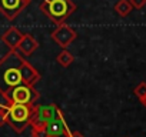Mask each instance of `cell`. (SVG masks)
<instances>
[{
  "label": "cell",
  "mask_w": 146,
  "mask_h": 137,
  "mask_svg": "<svg viewBox=\"0 0 146 137\" xmlns=\"http://www.w3.org/2000/svg\"><path fill=\"white\" fill-rule=\"evenodd\" d=\"M39 9L50 22L59 26L76 12V5L72 0H43Z\"/></svg>",
  "instance_id": "cell-2"
},
{
  "label": "cell",
  "mask_w": 146,
  "mask_h": 137,
  "mask_svg": "<svg viewBox=\"0 0 146 137\" xmlns=\"http://www.w3.org/2000/svg\"><path fill=\"white\" fill-rule=\"evenodd\" d=\"M32 0H0V13L7 20H15L30 5Z\"/></svg>",
  "instance_id": "cell-7"
},
{
  "label": "cell",
  "mask_w": 146,
  "mask_h": 137,
  "mask_svg": "<svg viewBox=\"0 0 146 137\" xmlns=\"http://www.w3.org/2000/svg\"><path fill=\"white\" fill-rule=\"evenodd\" d=\"M2 41L9 47V50H17V46L20 43V40L23 39V33L16 27V26H10L3 34H2Z\"/></svg>",
  "instance_id": "cell-8"
},
{
  "label": "cell",
  "mask_w": 146,
  "mask_h": 137,
  "mask_svg": "<svg viewBox=\"0 0 146 137\" xmlns=\"http://www.w3.org/2000/svg\"><path fill=\"white\" fill-rule=\"evenodd\" d=\"M133 93H135V96H136L139 100H142V99L146 96V82H140V83L133 89Z\"/></svg>",
  "instance_id": "cell-14"
},
{
  "label": "cell",
  "mask_w": 146,
  "mask_h": 137,
  "mask_svg": "<svg viewBox=\"0 0 146 137\" xmlns=\"http://www.w3.org/2000/svg\"><path fill=\"white\" fill-rule=\"evenodd\" d=\"M63 111L62 109L56 104H35V111L32 116V121H30V127H46V124L49 121H52L53 119H56L57 116H60Z\"/></svg>",
  "instance_id": "cell-5"
},
{
  "label": "cell",
  "mask_w": 146,
  "mask_h": 137,
  "mask_svg": "<svg viewBox=\"0 0 146 137\" xmlns=\"http://www.w3.org/2000/svg\"><path fill=\"white\" fill-rule=\"evenodd\" d=\"M37 49H39V41L36 40V37L33 34H30V33L23 34V39L20 40V43L17 46V51L23 56H30Z\"/></svg>",
  "instance_id": "cell-11"
},
{
  "label": "cell",
  "mask_w": 146,
  "mask_h": 137,
  "mask_svg": "<svg viewBox=\"0 0 146 137\" xmlns=\"http://www.w3.org/2000/svg\"><path fill=\"white\" fill-rule=\"evenodd\" d=\"M7 103H19V104H36L40 99V93L39 90L35 89V86L32 84H26V83H20L17 86H15L13 89H10L5 96Z\"/></svg>",
  "instance_id": "cell-4"
},
{
  "label": "cell",
  "mask_w": 146,
  "mask_h": 137,
  "mask_svg": "<svg viewBox=\"0 0 146 137\" xmlns=\"http://www.w3.org/2000/svg\"><path fill=\"white\" fill-rule=\"evenodd\" d=\"M56 61L62 67H69L75 63V56H73L67 49H62V51L56 56Z\"/></svg>",
  "instance_id": "cell-12"
},
{
  "label": "cell",
  "mask_w": 146,
  "mask_h": 137,
  "mask_svg": "<svg viewBox=\"0 0 146 137\" xmlns=\"http://www.w3.org/2000/svg\"><path fill=\"white\" fill-rule=\"evenodd\" d=\"M7 124L6 120V104H0V127Z\"/></svg>",
  "instance_id": "cell-16"
},
{
  "label": "cell",
  "mask_w": 146,
  "mask_h": 137,
  "mask_svg": "<svg viewBox=\"0 0 146 137\" xmlns=\"http://www.w3.org/2000/svg\"><path fill=\"white\" fill-rule=\"evenodd\" d=\"M44 128H46L49 137H56V136H59V134L66 133V131L70 130L69 126H67V123H66V119H64V114L63 113L60 116H57L56 119H53L52 121H49Z\"/></svg>",
  "instance_id": "cell-10"
},
{
  "label": "cell",
  "mask_w": 146,
  "mask_h": 137,
  "mask_svg": "<svg viewBox=\"0 0 146 137\" xmlns=\"http://www.w3.org/2000/svg\"><path fill=\"white\" fill-rule=\"evenodd\" d=\"M70 137H85L80 131H72L70 133Z\"/></svg>",
  "instance_id": "cell-18"
},
{
  "label": "cell",
  "mask_w": 146,
  "mask_h": 137,
  "mask_svg": "<svg viewBox=\"0 0 146 137\" xmlns=\"http://www.w3.org/2000/svg\"><path fill=\"white\" fill-rule=\"evenodd\" d=\"M133 7L130 5L129 0H117V3L115 5V13H117L120 17H126L132 13Z\"/></svg>",
  "instance_id": "cell-13"
},
{
  "label": "cell",
  "mask_w": 146,
  "mask_h": 137,
  "mask_svg": "<svg viewBox=\"0 0 146 137\" xmlns=\"http://www.w3.org/2000/svg\"><path fill=\"white\" fill-rule=\"evenodd\" d=\"M32 137H49L44 127H32Z\"/></svg>",
  "instance_id": "cell-15"
},
{
  "label": "cell",
  "mask_w": 146,
  "mask_h": 137,
  "mask_svg": "<svg viewBox=\"0 0 146 137\" xmlns=\"http://www.w3.org/2000/svg\"><path fill=\"white\" fill-rule=\"evenodd\" d=\"M50 37H52V40H53L59 47H62V49H67L73 41L76 40L78 33H76L75 29L70 27L69 24L62 23V24L56 26V29L50 33Z\"/></svg>",
  "instance_id": "cell-6"
},
{
  "label": "cell",
  "mask_w": 146,
  "mask_h": 137,
  "mask_svg": "<svg viewBox=\"0 0 146 137\" xmlns=\"http://www.w3.org/2000/svg\"><path fill=\"white\" fill-rule=\"evenodd\" d=\"M33 111H35V104L6 103V120H7V124L16 133H23L27 127H30Z\"/></svg>",
  "instance_id": "cell-3"
},
{
  "label": "cell",
  "mask_w": 146,
  "mask_h": 137,
  "mask_svg": "<svg viewBox=\"0 0 146 137\" xmlns=\"http://www.w3.org/2000/svg\"><path fill=\"white\" fill-rule=\"evenodd\" d=\"M130 5L133 9H137V10H142L145 6H146V0H129Z\"/></svg>",
  "instance_id": "cell-17"
},
{
  "label": "cell",
  "mask_w": 146,
  "mask_h": 137,
  "mask_svg": "<svg viewBox=\"0 0 146 137\" xmlns=\"http://www.w3.org/2000/svg\"><path fill=\"white\" fill-rule=\"evenodd\" d=\"M20 74H22L23 83L32 84V86H35L36 83H39L40 79H42L39 70H37L33 64H30L27 60H25V63H23V66H22V68H20Z\"/></svg>",
  "instance_id": "cell-9"
},
{
  "label": "cell",
  "mask_w": 146,
  "mask_h": 137,
  "mask_svg": "<svg viewBox=\"0 0 146 137\" xmlns=\"http://www.w3.org/2000/svg\"><path fill=\"white\" fill-rule=\"evenodd\" d=\"M140 103H142V104H143V107L146 109V96H145V97H143V99L140 100Z\"/></svg>",
  "instance_id": "cell-20"
},
{
  "label": "cell",
  "mask_w": 146,
  "mask_h": 137,
  "mask_svg": "<svg viewBox=\"0 0 146 137\" xmlns=\"http://www.w3.org/2000/svg\"><path fill=\"white\" fill-rule=\"evenodd\" d=\"M70 133H72V130H69V131H66V133H62V134H59V136H56V137H70Z\"/></svg>",
  "instance_id": "cell-19"
},
{
  "label": "cell",
  "mask_w": 146,
  "mask_h": 137,
  "mask_svg": "<svg viewBox=\"0 0 146 137\" xmlns=\"http://www.w3.org/2000/svg\"><path fill=\"white\" fill-rule=\"evenodd\" d=\"M25 60V56L17 50H9L0 59V94L2 96H5L15 86L23 83L20 68Z\"/></svg>",
  "instance_id": "cell-1"
}]
</instances>
